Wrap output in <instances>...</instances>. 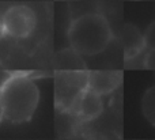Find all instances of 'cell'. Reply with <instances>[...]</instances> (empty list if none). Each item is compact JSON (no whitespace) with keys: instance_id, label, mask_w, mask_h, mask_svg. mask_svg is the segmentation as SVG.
Segmentation results:
<instances>
[{"instance_id":"1","label":"cell","mask_w":155,"mask_h":140,"mask_svg":"<svg viewBox=\"0 0 155 140\" xmlns=\"http://www.w3.org/2000/svg\"><path fill=\"white\" fill-rule=\"evenodd\" d=\"M4 120L11 124H23L31 120L40 102V89L34 79L23 73L10 76L0 86Z\"/></svg>"},{"instance_id":"2","label":"cell","mask_w":155,"mask_h":140,"mask_svg":"<svg viewBox=\"0 0 155 140\" xmlns=\"http://www.w3.org/2000/svg\"><path fill=\"white\" fill-rule=\"evenodd\" d=\"M67 35L70 46L80 56H95L109 46L113 31L102 14L86 12L71 22Z\"/></svg>"},{"instance_id":"3","label":"cell","mask_w":155,"mask_h":140,"mask_svg":"<svg viewBox=\"0 0 155 140\" xmlns=\"http://www.w3.org/2000/svg\"><path fill=\"white\" fill-rule=\"evenodd\" d=\"M88 87V72L83 70L59 71L56 80V102L61 109H75L80 95Z\"/></svg>"},{"instance_id":"4","label":"cell","mask_w":155,"mask_h":140,"mask_svg":"<svg viewBox=\"0 0 155 140\" xmlns=\"http://www.w3.org/2000/svg\"><path fill=\"white\" fill-rule=\"evenodd\" d=\"M5 35L16 40L30 37L37 27V15L34 10L26 4H12L2 15Z\"/></svg>"},{"instance_id":"5","label":"cell","mask_w":155,"mask_h":140,"mask_svg":"<svg viewBox=\"0 0 155 140\" xmlns=\"http://www.w3.org/2000/svg\"><path fill=\"white\" fill-rule=\"evenodd\" d=\"M74 110H76L78 116L84 121H91V120L97 119L104 110L102 95L87 87L78 99Z\"/></svg>"},{"instance_id":"6","label":"cell","mask_w":155,"mask_h":140,"mask_svg":"<svg viewBox=\"0 0 155 140\" xmlns=\"http://www.w3.org/2000/svg\"><path fill=\"white\" fill-rule=\"evenodd\" d=\"M123 73L117 71H91L88 72V89L98 94H110L120 86Z\"/></svg>"},{"instance_id":"7","label":"cell","mask_w":155,"mask_h":140,"mask_svg":"<svg viewBox=\"0 0 155 140\" xmlns=\"http://www.w3.org/2000/svg\"><path fill=\"white\" fill-rule=\"evenodd\" d=\"M121 41H123L124 54H125L127 60L135 59L146 48L144 34H142L139 29L131 23L124 26L123 31H121Z\"/></svg>"},{"instance_id":"8","label":"cell","mask_w":155,"mask_h":140,"mask_svg":"<svg viewBox=\"0 0 155 140\" xmlns=\"http://www.w3.org/2000/svg\"><path fill=\"white\" fill-rule=\"evenodd\" d=\"M57 68L60 71H76L84 70V65L82 63L80 54L71 48L65 49L57 56Z\"/></svg>"},{"instance_id":"9","label":"cell","mask_w":155,"mask_h":140,"mask_svg":"<svg viewBox=\"0 0 155 140\" xmlns=\"http://www.w3.org/2000/svg\"><path fill=\"white\" fill-rule=\"evenodd\" d=\"M142 112L144 114L146 120L155 127V86L150 87L143 95Z\"/></svg>"},{"instance_id":"10","label":"cell","mask_w":155,"mask_h":140,"mask_svg":"<svg viewBox=\"0 0 155 140\" xmlns=\"http://www.w3.org/2000/svg\"><path fill=\"white\" fill-rule=\"evenodd\" d=\"M144 40H146V48L148 49L155 48V21L147 27V30L144 33Z\"/></svg>"},{"instance_id":"11","label":"cell","mask_w":155,"mask_h":140,"mask_svg":"<svg viewBox=\"0 0 155 140\" xmlns=\"http://www.w3.org/2000/svg\"><path fill=\"white\" fill-rule=\"evenodd\" d=\"M143 65H144L147 70L155 71V48L148 49V52L144 56V60H143Z\"/></svg>"},{"instance_id":"12","label":"cell","mask_w":155,"mask_h":140,"mask_svg":"<svg viewBox=\"0 0 155 140\" xmlns=\"http://www.w3.org/2000/svg\"><path fill=\"white\" fill-rule=\"evenodd\" d=\"M4 120V110H3V105H2V99H0V124Z\"/></svg>"},{"instance_id":"13","label":"cell","mask_w":155,"mask_h":140,"mask_svg":"<svg viewBox=\"0 0 155 140\" xmlns=\"http://www.w3.org/2000/svg\"><path fill=\"white\" fill-rule=\"evenodd\" d=\"M3 35H5V33H4V29H3V22H2V16H0V37H3Z\"/></svg>"},{"instance_id":"14","label":"cell","mask_w":155,"mask_h":140,"mask_svg":"<svg viewBox=\"0 0 155 140\" xmlns=\"http://www.w3.org/2000/svg\"><path fill=\"white\" fill-rule=\"evenodd\" d=\"M64 2H72V0H64Z\"/></svg>"}]
</instances>
